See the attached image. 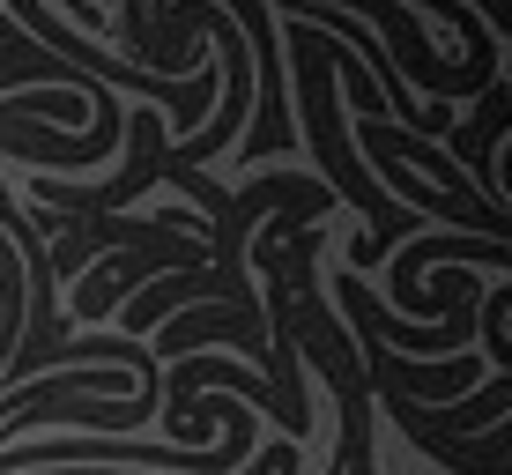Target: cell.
Listing matches in <instances>:
<instances>
[{
  "label": "cell",
  "instance_id": "6da1fadb",
  "mask_svg": "<svg viewBox=\"0 0 512 475\" xmlns=\"http://www.w3.org/2000/svg\"><path fill=\"white\" fill-rule=\"evenodd\" d=\"M290 119H305L320 186L372 223V238H349V275L379 268V260L394 253V238L416 231V216L401 201H386L379 179L364 171V156L349 149V127H342V112H334V38H327V30H312V23H290Z\"/></svg>",
  "mask_w": 512,
  "mask_h": 475
}]
</instances>
